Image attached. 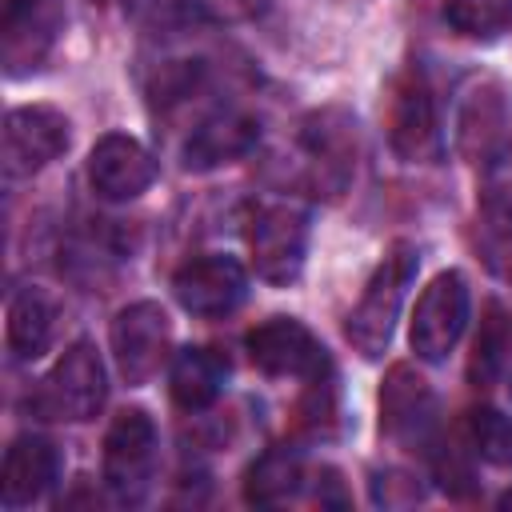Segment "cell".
Segmentation results:
<instances>
[{
    "label": "cell",
    "instance_id": "6da1fadb",
    "mask_svg": "<svg viewBox=\"0 0 512 512\" xmlns=\"http://www.w3.org/2000/svg\"><path fill=\"white\" fill-rule=\"evenodd\" d=\"M416 264H420L416 248L396 240L384 252V260L376 264V272L368 276L356 308L348 312L344 336L364 360H380L384 348L392 344V332H396V320H400V304L408 296V284L416 280Z\"/></svg>",
    "mask_w": 512,
    "mask_h": 512
},
{
    "label": "cell",
    "instance_id": "7a4b0ae2",
    "mask_svg": "<svg viewBox=\"0 0 512 512\" xmlns=\"http://www.w3.org/2000/svg\"><path fill=\"white\" fill-rule=\"evenodd\" d=\"M104 396H108L104 360L92 340H76L64 348V356L52 364V372L32 392V408L44 420L84 424L104 408Z\"/></svg>",
    "mask_w": 512,
    "mask_h": 512
},
{
    "label": "cell",
    "instance_id": "3957f363",
    "mask_svg": "<svg viewBox=\"0 0 512 512\" xmlns=\"http://www.w3.org/2000/svg\"><path fill=\"white\" fill-rule=\"evenodd\" d=\"M468 308H472L468 280H464L456 268L432 276L428 288H424L420 300H416V312H412V328H408L412 352H416L420 360H428V364L448 360V352H452L456 340L464 336Z\"/></svg>",
    "mask_w": 512,
    "mask_h": 512
},
{
    "label": "cell",
    "instance_id": "277c9868",
    "mask_svg": "<svg viewBox=\"0 0 512 512\" xmlns=\"http://www.w3.org/2000/svg\"><path fill=\"white\" fill-rule=\"evenodd\" d=\"M156 468V424L144 408H124L104 432V484L116 500L136 504Z\"/></svg>",
    "mask_w": 512,
    "mask_h": 512
},
{
    "label": "cell",
    "instance_id": "5b68a950",
    "mask_svg": "<svg viewBox=\"0 0 512 512\" xmlns=\"http://www.w3.org/2000/svg\"><path fill=\"white\" fill-rule=\"evenodd\" d=\"M248 256L260 280L292 284L308 256V216L292 204H264L248 220Z\"/></svg>",
    "mask_w": 512,
    "mask_h": 512
},
{
    "label": "cell",
    "instance_id": "8992f818",
    "mask_svg": "<svg viewBox=\"0 0 512 512\" xmlns=\"http://www.w3.org/2000/svg\"><path fill=\"white\" fill-rule=\"evenodd\" d=\"M112 356H116V368L120 376L140 388L148 384L164 360H168V348H172V320L168 312L156 304V300H136V304H124L112 320Z\"/></svg>",
    "mask_w": 512,
    "mask_h": 512
},
{
    "label": "cell",
    "instance_id": "52a82bcc",
    "mask_svg": "<svg viewBox=\"0 0 512 512\" xmlns=\"http://www.w3.org/2000/svg\"><path fill=\"white\" fill-rule=\"evenodd\" d=\"M248 360L264 376H296V380H316L328 376V348L296 320V316H268L244 336Z\"/></svg>",
    "mask_w": 512,
    "mask_h": 512
},
{
    "label": "cell",
    "instance_id": "ba28073f",
    "mask_svg": "<svg viewBox=\"0 0 512 512\" xmlns=\"http://www.w3.org/2000/svg\"><path fill=\"white\" fill-rule=\"evenodd\" d=\"M172 296L192 316H204V320L228 316L248 296V272L228 252H204V256H192L176 268Z\"/></svg>",
    "mask_w": 512,
    "mask_h": 512
},
{
    "label": "cell",
    "instance_id": "9c48e42d",
    "mask_svg": "<svg viewBox=\"0 0 512 512\" xmlns=\"http://www.w3.org/2000/svg\"><path fill=\"white\" fill-rule=\"evenodd\" d=\"M388 140L400 160L408 164H436L444 156V132L436 120V100L424 76L412 68L396 80L388 104Z\"/></svg>",
    "mask_w": 512,
    "mask_h": 512
},
{
    "label": "cell",
    "instance_id": "30bf717a",
    "mask_svg": "<svg viewBox=\"0 0 512 512\" xmlns=\"http://www.w3.org/2000/svg\"><path fill=\"white\" fill-rule=\"evenodd\" d=\"M68 148V116L52 104H20L4 116V176L24 180Z\"/></svg>",
    "mask_w": 512,
    "mask_h": 512
},
{
    "label": "cell",
    "instance_id": "8fae6325",
    "mask_svg": "<svg viewBox=\"0 0 512 512\" xmlns=\"http://www.w3.org/2000/svg\"><path fill=\"white\" fill-rule=\"evenodd\" d=\"M300 144L316 196H340L356 168V120L344 108H320L300 124Z\"/></svg>",
    "mask_w": 512,
    "mask_h": 512
},
{
    "label": "cell",
    "instance_id": "7c38bea8",
    "mask_svg": "<svg viewBox=\"0 0 512 512\" xmlns=\"http://www.w3.org/2000/svg\"><path fill=\"white\" fill-rule=\"evenodd\" d=\"M156 180V156L128 132H108L88 152V184L100 200L124 204L148 192Z\"/></svg>",
    "mask_w": 512,
    "mask_h": 512
},
{
    "label": "cell",
    "instance_id": "4fadbf2b",
    "mask_svg": "<svg viewBox=\"0 0 512 512\" xmlns=\"http://www.w3.org/2000/svg\"><path fill=\"white\" fill-rule=\"evenodd\" d=\"M380 428L404 448H428L436 432V396L420 372L392 364L380 388Z\"/></svg>",
    "mask_w": 512,
    "mask_h": 512
},
{
    "label": "cell",
    "instance_id": "5bb4252c",
    "mask_svg": "<svg viewBox=\"0 0 512 512\" xmlns=\"http://www.w3.org/2000/svg\"><path fill=\"white\" fill-rule=\"evenodd\" d=\"M60 476V452L48 436L24 432L8 444L4 452V472H0V488H4V504L8 508H24L36 504Z\"/></svg>",
    "mask_w": 512,
    "mask_h": 512
},
{
    "label": "cell",
    "instance_id": "9a60e30c",
    "mask_svg": "<svg viewBox=\"0 0 512 512\" xmlns=\"http://www.w3.org/2000/svg\"><path fill=\"white\" fill-rule=\"evenodd\" d=\"M260 128L252 116L236 112V108H220L212 116H204L192 136L184 140V168L188 172H208V168H220V164H232L240 156L252 152Z\"/></svg>",
    "mask_w": 512,
    "mask_h": 512
},
{
    "label": "cell",
    "instance_id": "2e32d148",
    "mask_svg": "<svg viewBox=\"0 0 512 512\" xmlns=\"http://www.w3.org/2000/svg\"><path fill=\"white\" fill-rule=\"evenodd\" d=\"M224 380H228V360L204 344L180 348L168 364V392H172L176 408H184V412L212 408L216 396L224 392Z\"/></svg>",
    "mask_w": 512,
    "mask_h": 512
},
{
    "label": "cell",
    "instance_id": "e0dca14e",
    "mask_svg": "<svg viewBox=\"0 0 512 512\" xmlns=\"http://www.w3.org/2000/svg\"><path fill=\"white\" fill-rule=\"evenodd\" d=\"M508 108L496 84H476L460 108V148L476 164H488L508 144Z\"/></svg>",
    "mask_w": 512,
    "mask_h": 512
},
{
    "label": "cell",
    "instance_id": "ac0fdd59",
    "mask_svg": "<svg viewBox=\"0 0 512 512\" xmlns=\"http://www.w3.org/2000/svg\"><path fill=\"white\" fill-rule=\"evenodd\" d=\"M56 328V304L44 288H20L8 300V352L16 360H36L48 352Z\"/></svg>",
    "mask_w": 512,
    "mask_h": 512
},
{
    "label": "cell",
    "instance_id": "d6986e66",
    "mask_svg": "<svg viewBox=\"0 0 512 512\" xmlns=\"http://www.w3.org/2000/svg\"><path fill=\"white\" fill-rule=\"evenodd\" d=\"M304 484V460L296 448L288 444H276L268 452H260L244 476V500L248 504H260V508H272V504H284L300 492Z\"/></svg>",
    "mask_w": 512,
    "mask_h": 512
},
{
    "label": "cell",
    "instance_id": "ffe728a7",
    "mask_svg": "<svg viewBox=\"0 0 512 512\" xmlns=\"http://www.w3.org/2000/svg\"><path fill=\"white\" fill-rule=\"evenodd\" d=\"M444 20L464 40H500L512 28V0H444Z\"/></svg>",
    "mask_w": 512,
    "mask_h": 512
},
{
    "label": "cell",
    "instance_id": "44dd1931",
    "mask_svg": "<svg viewBox=\"0 0 512 512\" xmlns=\"http://www.w3.org/2000/svg\"><path fill=\"white\" fill-rule=\"evenodd\" d=\"M464 440L468 452H476L488 464H512V420L500 408H472L464 416Z\"/></svg>",
    "mask_w": 512,
    "mask_h": 512
},
{
    "label": "cell",
    "instance_id": "7402d4cb",
    "mask_svg": "<svg viewBox=\"0 0 512 512\" xmlns=\"http://www.w3.org/2000/svg\"><path fill=\"white\" fill-rule=\"evenodd\" d=\"M480 220H484L480 228H484V256H488V264L500 276L512 280V204L492 196V200H484Z\"/></svg>",
    "mask_w": 512,
    "mask_h": 512
},
{
    "label": "cell",
    "instance_id": "603a6c76",
    "mask_svg": "<svg viewBox=\"0 0 512 512\" xmlns=\"http://www.w3.org/2000/svg\"><path fill=\"white\" fill-rule=\"evenodd\" d=\"M500 364H504V312L496 304H488L480 336H476V348H472V364H468L472 384H492Z\"/></svg>",
    "mask_w": 512,
    "mask_h": 512
},
{
    "label": "cell",
    "instance_id": "cb8c5ba5",
    "mask_svg": "<svg viewBox=\"0 0 512 512\" xmlns=\"http://www.w3.org/2000/svg\"><path fill=\"white\" fill-rule=\"evenodd\" d=\"M436 480L448 496H468L472 492V464H468V448L460 444H440V452L432 456Z\"/></svg>",
    "mask_w": 512,
    "mask_h": 512
},
{
    "label": "cell",
    "instance_id": "d4e9b609",
    "mask_svg": "<svg viewBox=\"0 0 512 512\" xmlns=\"http://www.w3.org/2000/svg\"><path fill=\"white\" fill-rule=\"evenodd\" d=\"M200 16H208V20H224V24H232V20H252V16H260L264 8H268V0H188Z\"/></svg>",
    "mask_w": 512,
    "mask_h": 512
},
{
    "label": "cell",
    "instance_id": "484cf974",
    "mask_svg": "<svg viewBox=\"0 0 512 512\" xmlns=\"http://www.w3.org/2000/svg\"><path fill=\"white\" fill-rule=\"evenodd\" d=\"M40 4H48V0H0V28H4V24L24 20V16H28V12H36Z\"/></svg>",
    "mask_w": 512,
    "mask_h": 512
},
{
    "label": "cell",
    "instance_id": "4316f807",
    "mask_svg": "<svg viewBox=\"0 0 512 512\" xmlns=\"http://www.w3.org/2000/svg\"><path fill=\"white\" fill-rule=\"evenodd\" d=\"M500 508H512V492H504V496H500Z\"/></svg>",
    "mask_w": 512,
    "mask_h": 512
},
{
    "label": "cell",
    "instance_id": "83f0119b",
    "mask_svg": "<svg viewBox=\"0 0 512 512\" xmlns=\"http://www.w3.org/2000/svg\"><path fill=\"white\" fill-rule=\"evenodd\" d=\"M508 148H512V124H508Z\"/></svg>",
    "mask_w": 512,
    "mask_h": 512
},
{
    "label": "cell",
    "instance_id": "f1b7e54d",
    "mask_svg": "<svg viewBox=\"0 0 512 512\" xmlns=\"http://www.w3.org/2000/svg\"><path fill=\"white\" fill-rule=\"evenodd\" d=\"M92 4H108V0H92Z\"/></svg>",
    "mask_w": 512,
    "mask_h": 512
}]
</instances>
